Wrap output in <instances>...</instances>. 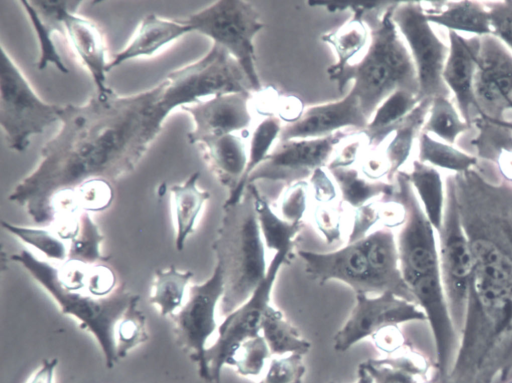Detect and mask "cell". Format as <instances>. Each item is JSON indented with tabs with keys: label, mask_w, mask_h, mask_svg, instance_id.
Wrapping results in <instances>:
<instances>
[{
	"label": "cell",
	"mask_w": 512,
	"mask_h": 383,
	"mask_svg": "<svg viewBox=\"0 0 512 383\" xmlns=\"http://www.w3.org/2000/svg\"><path fill=\"white\" fill-rule=\"evenodd\" d=\"M163 94L164 80L131 95L108 88L81 105H62L58 131L8 199L34 222L51 224L58 197L87 182L113 183L132 172L172 113Z\"/></svg>",
	"instance_id": "6da1fadb"
},
{
	"label": "cell",
	"mask_w": 512,
	"mask_h": 383,
	"mask_svg": "<svg viewBox=\"0 0 512 383\" xmlns=\"http://www.w3.org/2000/svg\"><path fill=\"white\" fill-rule=\"evenodd\" d=\"M452 176L472 274L445 383L505 381L512 371V183L493 182L474 167Z\"/></svg>",
	"instance_id": "7a4b0ae2"
},
{
	"label": "cell",
	"mask_w": 512,
	"mask_h": 383,
	"mask_svg": "<svg viewBox=\"0 0 512 383\" xmlns=\"http://www.w3.org/2000/svg\"><path fill=\"white\" fill-rule=\"evenodd\" d=\"M397 2L385 6L388 8L384 10L381 7L364 13L363 20L370 32V43L364 56L358 63L329 74L340 93L352 82L350 91L357 96L368 120L393 92L406 90L417 96L419 92L412 57L392 20Z\"/></svg>",
	"instance_id": "3957f363"
},
{
	"label": "cell",
	"mask_w": 512,
	"mask_h": 383,
	"mask_svg": "<svg viewBox=\"0 0 512 383\" xmlns=\"http://www.w3.org/2000/svg\"><path fill=\"white\" fill-rule=\"evenodd\" d=\"M223 209L212 250L223 276L220 311L226 316L252 295L266 277L268 265L251 194Z\"/></svg>",
	"instance_id": "277c9868"
},
{
	"label": "cell",
	"mask_w": 512,
	"mask_h": 383,
	"mask_svg": "<svg viewBox=\"0 0 512 383\" xmlns=\"http://www.w3.org/2000/svg\"><path fill=\"white\" fill-rule=\"evenodd\" d=\"M12 260L49 294L60 311L75 319L79 327L89 332L100 347L105 365L111 369L118 361L116 354V325L136 294L123 285L107 297H94L82 291L69 290L58 278L56 265L35 256L28 250L12 255Z\"/></svg>",
	"instance_id": "5b68a950"
},
{
	"label": "cell",
	"mask_w": 512,
	"mask_h": 383,
	"mask_svg": "<svg viewBox=\"0 0 512 383\" xmlns=\"http://www.w3.org/2000/svg\"><path fill=\"white\" fill-rule=\"evenodd\" d=\"M62 105L45 102L33 89L17 63L1 45L0 125L7 146L24 152L31 138L59 123Z\"/></svg>",
	"instance_id": "8992f818"
},
{
	"label": "cell",
	"mask_w": 512,
	"mask_h": 383,
	"mask_svg": "<svg viewBox=\"0 0 512 383\" xmlns=\"http://www.w3.org/2000/svg\"><path fill=\"white\" fill-rule=\"evenodd\" d=\"M183 20L193 32L226 50L242 68L252 91H260L253 41L264 25L253 6L242 0H219Z\"/></svg>",
	"instance_id": "52a82bcc"
},
{
	"label": "cell",
	"mask_w": 512,
	"mask_h": 383,
	"mask_svg": "<svg viewBox=\"0 0 512 383\" xmlns=\"http://www.w3.org/2000/svg\"><path fill=\"white\" fill-rule=\"evenodd\" d=\"M164 80L165 97L174 111L217 95L252 91L238 62L216 44L201 58L170 72Z\"/></svg>",
	"instance_id": "ba28073f"
},
{
	"label": "cell",
	"mask_w": 512,
	"mask_h": 383,
	"mask_svg": "<svg viewBox=\"0 0 512 383\" xmlns=\"http://www.w3.org/2000/svg\"><path fill=\"white\" fill-rule=\"evenodd\" d=\"M445 194L442 225L437 231L439 272L450 315L460 337L466 315L472 256L457 206L452 175L446 178Z\"/></svg>",
	"instance_id": "9c48e42d"
},
{
	"label": "cell",
	"mask_w": 512,
	"mask_h": 383,
	"mask_svg": "<svg viewBox=\"0 0 512 383\" xmlns=\"http://www.w3.org/2000/svg\"><path fill=\"white\" fill-rule=\"evenodd\" d=\"M295 255L277 252L272 257L266 277L252 295L239 307L225 316L217 329L215 342L206 349L205 359L209 383L221 382L224 366H232L239 346L261 333L267 308L271 305V292L281 267L290 264Z\"/></svg>",
	"instance_id": "30bf717a"
},
{
	"label": "cell",
	"mask_w": 512,
	"mask_h": 383,
	"mask_svg": "<svg viewBox=\"0 0 512 383\" xmlns=\"http://www.w3.org/2000/svg\"><path fill=\"white\" fill-rule=\"evenodd\" d=\"M392 20L412 57L419 84V100L449 97L450 91L443 80L449 47L432 29L422 2H397Z\"/></svg>",
	"instance_id": "8fae6325"
},
{
	"label": "cell",
	"mask_w": 512,
	"mask_h": 383,
	"mask_svg": "<svg viewBox=\"0 0 512 383\" xmlns=\"http://www.w3.org/2000/svg\"><path fill=\"white\" fill-rule=\"evenodd\" d=\"M395 180V192L388 199L399 203L405 213L396 240L404 280L408 284L421 276L440 275L436 230L427 218L407 173L400 170Z\"/></svg>",
	"instance_id": "7c38bea8"
},
{
	"label": "cell",
	"mask_w": 512,
	"mask_h": 383,
	"mask_svg": "<svg viewBox=\"0 0 512 383\" xmlns=\"http://www.w3.org/2000/svg\"><path fill=\"white\" fill-rule=\"evenodd\" d=\"M223 293L222 272L215 265L206 281L189 286L183 305L170 316L176 343L197 365L199 376L206 382L209 381L205 359L207 342L219 326L216 307Z\"/></svg>",
	"instance_id": "4fadbf2b"
},
{
	"label": "cell",
	"mask_w": 512,
	"mask_h": 383,
	"mask_svg": "<svg viewBox=\"0 0 512 383\" xmlns=\"http://www.w3.org/2000/svg\"><path fill=\"white\" fill-rule=\"evenodd\" d=\"M410 321H426L421 308L413 302L386 291L378 296L355 294V304L333 338V348L346 352L359 341L372 337L381 329Z\"/></svg>",
	"instance_id": "5bb4252c"
},
{
	"label": "cell",
	"mask_w": 512,
	"mask_h": 383,
	"mask_svg": "<svg viewBox=\"0 0 512 383\" xmlns=\"http://www.w3.org/2000/svg\"><path fill=\"white\" fill-rule=\"evenodd\" d=\"M349 136L339 131L321 138L280 141L251 174L248 186L259 180L283 181L287 185L303 181L316 169L322 168L335 147Z\"/></svg>",
	"instance_id": "9a60e30c"
},
{
	"label": "cell",
	"mask_w": 512,
	"mask_h": 383,
	"mask_svg": "<svg viewBox=\"0 0 512 383\" xmlns=\"http://www.w3.org/2000/svg\"><path fill=\"white\" fill-rule=\"evenodd\" d=\"M474 94L479 114L505 119L512 112V52L494 35L481 37Z\"/></svg>",
	"instance_id": "2e32d148"
},
{
	"label": "cell",
	"mask_w": 512,
	"mask_h": 383,
	"mask_svg": "<svg viewBox=\"0 0 512 383\" xmlns=\"http://www.w3.org/2000/svg\"><path fill=\"white\" fill-rule=\"evenodd\" d=\"M408 286L431 328L436 353L434 380L445 383L459 348L460 337L450 315L440 275L418 277Z\"/></svg>",
	"instance_id": "e0dca14e"
},
{
	"label": "cell",
	"mask_w": 512,
	"mask_h": 383,
	"mask_svg": "<svg viewBox=\"0 0 512 383\" xmlns=\"http://www.w3.org/2000/svg\"><path fill=\"white\" fill-rule=\"evenodd\" d=\"M49 6L61 24L73 54L89 73L95 91L104 92L109 60L102 30L93 21L79 15L77 8L81 1L48 0Z\"/></svg>",
	"instance_id": "ac0fdd59"
},
{
	"label": "cell",
	"mask_w": 512,
	"mask_h": 383,
	"mask_svg": "<svg viewBox=\"0 0 512 383\" xmlns=\"http://www.w3.org/2000/svg\"><path fill=\"white\" fill-rule=\"evenodd\" d=\"M248 99L247 93H228L183 106L180 110L192 119L188 142L198 146L204 141L247 129L252 120Z\"/></svg>",
	"instance_id": "d6986e66"
},
{
	"label": "cell",
	"mask_w": 512,
	"mask_h": 383,
	"mask_svg": "<svg viewBox=\"0 0 512 383\" xmlns=\"http://www.w3.org/2000/svg\"><path fill=\"white\" fill-rule=\"evenodd\" d=\"M307 275L323 285L335 280L349 286L355 294L378 293L371 277L361 240L347 242L331 252L299 250Z\"/></svg>",
	"instance_id": "ffe728a7"
},
{
	"label": "cell",
	"mask_w": 512,
	"mask_h": 383,
	"mask_svg": "<svg viewBox=\"0 0 512 383\" xmlns=\"http://www.w3.org/2000/svg\"><path fill=\"white\" fill-rule=\"evenodd\" d=\"M368 121L357 96L349 91L342 99L306 109L282 128L280 141L321 138L348 127L363 131Z\"/></svg>",
	"instance_id": "44dd1931"
},
{
	"label": "cell",
	"mask_w": 512,
	"mask_h": 383,
	"mask_svg": "<svg viewBox=\"0 0 512 383\" xmlns=\"http://www.w3.org/2000/svg\"><path fill=\"white\" fill-rule=\"evenodd\" d=\"M449 51L443 69V80L457 102L460 116L472 126L479 114L474 94V78L477 68L481 37H463L449 31Z\"/></svg>",
	"instance_id": "7402d4cb"
},
{
	"label": "cell",
	"mask_w": 512,
	"mask_h": 383,
	"mask_svg": "<svg viewBox=\"0 0 512 383\" xmlns=\"http://www.w3.org/2000/svg\"><path fill=\"white\" fill-rule=\"evenodd\" d=\"M361 243L378 293L389 291L415 303L402 275L396 239L390 228L384 227L368 233L361 239Z\"/></svg>",
	"instance_id": "603a6c76"
},
{
	"label": "cell",
	"mask_w": 512,
	"mask_h": 383,
	"mask_svg": "<svg viewBox=\"0 0 512 383\" xmlns=\"http://www.w3.org/2000/svg\"><path fill=\"white\" fill-rule=\"evenodd\" d=\"M189 33H193L192 28L183 18L148 14L139 22L128 43L109 60L108 72L127 61L152 57Z\"/></svg>",
	"instance_id": "cb8c5ba5"
},
{
	"label": "cell",
	"mask_w": 512,
	"mask_h": 383,
	"mask_svg": "<svg viewBox=\"0 0 512 383\" xmlns=\"http://www.w3.org/2000/svg\"><path fill=\"white\" fill-rule=\"evenodd\" d=\"M389 2L369 3H321L328 6L331 11L336 9H350L353 16L338 29L322 35V41L331 45L336 53V63L328 68V75L336 73L347 66L349 61L357 55L367 44L369 34L368 26L363 20L365 12L385 7Z\"/></svg>",
	"instance_id": "d4e9b609"
},
{
	"label": "cell",
	"mask_w": 512,
	"mask_h": 383,
	"mask_svg": "<svg viewBox=\"0 0 512 383\" xmlns=\"http://www.w3.org/2000/svg\"><path fill=\"white\" fill-rule=\"evenodd\" d=\"M204 160L229 195L239 185L248 162V151L242 137L228 134L198 145Z\"/></svg>",
	"instance_id": "484cf974"
},
{
	"label": "cell",
	"mask_w": 512,
	"mask_h": 383,
	"mask_svg": "<svg viewBox=\"0 0 512 383\" xmlns=\"http://www.w3.org/2000/svg\"><path fill=\"white\" fill-rule=\"evenodd\" d=\"M199 173L194 172L179 184L170 187V205L174 223V245L178 251L184 249L188 237L195 227L210 194L198 186Z\"/></svg>",
	"instance_id": "4316f807"
},
{
	"label": "cell",
	"mask_w": 512,
	"mask_h": 383,
	"mask_svg": "<svg viewBox=\"0 0 512 383\" xmlns=\"http://www.w3.org/2000/svg\"><path fill=\"white\" fill-rule=\"evenodd\" d=\"M254 202L259 229L265 247L281 253L294 254L298 237L303 228V222L292 223L283 219L270 206L267 199L254 184L247 187Z\"/></svg>",
	"instance_id": "83f0119b"
},
{
	"label": "cell",
	"mask_w": 512,
	"mask_h": 383,
	"mask_svg": "<svg viewBox=\"0 0 512 383\" xmlns=\"http://www.w3.org/2000/svg\"><path fill=\"white\" fill-rule=\"evenodd\" d=\"M373 383H425L428 363L408 344L401 353L381 359H368L360 364Z\"/></svg>",
	"instance_id": "f1b7e54d"
},
{
	"label": "cell",
	"mask_w": 512,
	"mask_h": 383,
	"mask_svg": "<svg viewBox=\"0 0 512 383\" xmlns=\"http://www.w3.org/2000/svg\"><path fill=\"white\" fill-rule=\"evenodd\" d=\"M425 13L430 23L449 31L467 32L478 37L493 34L490 13L483 2L446 1L441 11Z\"/></svg>",
	"instance_id": "f546056e"
},
{
	"label": "cell",
	"mask_w": 512,
	"mask_h": 383,
	"mask_svg": "<svg viewBox=\"0 0 512 383\" xmlns=\"http://www.w3.org/2000/svg\"><path fill=\"white\" fill-rule=\"evenodd\" d=\"M478 134L471 140L478 157L497 166L502 178L512 183V133L478 114L473 120Z\"/></svg>",
	"instance_id": "4dcf8cb0"
},
{
	"label": "cell",
	"mask_w": 512,
	"mask_h": 383,
	"mask_svg": "<svg viewBox=\"0 0 512 383\" xmlns=\"http://www.w3.org/2000/svg\"><path fill=\"white\" fill-rule=\"evenodd\" d=\"M36 35L39 56L36 62L39 70L48 65L61 73H68L53 39V34L62 33L61 24L53 13L41 1H19Z\"/></svg>",
	"instance_id": "1f68e13d"
},
{
	"label": "cell",
	"mask_w": 512,
	"mask_h": 383,
	"mask_svg": "<svg viewBox=\"0 0 512 383\" xmlns=\"http://www.w3.org/2000/svg\"><path fill=\"white\" fill-rule=\"evenodd\" d=\"M432 99L425 98L396 126L384 151L388 179L392 180L408 160L414 140L422 131Z\"/></svg>",
	"instance_id": "d6a6232c"
},
{
	"label": "cell",
	"mask_w": 512,
	"mask_h": 383,
	"mask_svg": "<svg viewBox=\"0 0 512 383\" xmlns=\"http://www.w3.org/2000/svg\"><path fill=\"white\" fill-rule=\"evenodd\" d=\"M419 101L416 94L406 90H397L390 94L377 107L362 131L368 145L377 146L383 142Z\"/></svg>",
	"instance_id": "836d02e7"
},
{
	"label": "cell",
	"mask_w": 512,
	"mask_h": 383,
	"mask_svg": "<svg viewBox=\"0 0 512 383\" xmlns=\"http://www.w3.org/2000/svg\"><path fill=\"white\" fill-rule=\"evenodd\" d=\"M407 175L427 218L436 232L439 231L446 196L440 173L431 165L415 160Z\"/></svg>",
	"instance_id": "e575fe53"
},
{
	"label": "cell",
	"mask_w": 512,
	"mask_h": 383,
	"mask_svg": "<svg viewBox=\"0 0 512 383\" xmlns=\"http://www.w3.org/2000/svg\"><path fill=\"white\" fill-rule=\"evenodd\" d=\"M192 277L191 271H181L174 266L157 270L151 286L150 304L157 308L161 316H172L183 305Z\"/></svg>",
	"instance_id": "d590c367"
},
{
	"label": "cell",
	"mask_w": 512,
	"mask_h": 383,
	"mask_svg": "<svg viewBox=\"0 0 512 383\" xmlns=\"http://www.w3.org/2000/svg\"><path fill=\"white\" fill-rule=\"evenodd\" d=\"M261 334L272 355H305L311 348V342L303 338L284 314L272 305L265 312Z\"/></svg>",
	"instance_id": "8d00e7d4"
},
{
	"label": "cell",
	"mask_w": 512,
	"mask_h": 383,
	"mask_svg": "<svg viewBox=\"0 0 512 383\" xmlns=\"http://www.w3.org/2000/svg\"><path fill=\"white\" fill-rule=\"evenodd\" d=\"M281 130L280 120L277 117H267L256 126L251 136L248 162L243 177L235 191L228 195L223 208L236 205L244 198L251 174L270 154L269 151L274 141L280 136Z\"/></svg>",
	"instance_id": "74e56055"
},
{
	"label": "cell",
	"mask_w": 512,
	"mask_h": 383,
	"mask_svg": "<svg viewBox=\"0 0 512 383\" xmlns=\"http://www.w3.org/2000/svg\"><path fill=\"white\" fill-rule=\"evenodd\" d=\"M329 172L338 185L342 201L354 209L379 196L391 198L396 189L392 183L368 181L352 167L335 168Z\"/></svg>",
	"instance_id": "f35d334b"
},
{
	"label": "cell",
	"mask_w": 512,
	"mask_h": 383,
	"mask_svg": "<svg viewBox=\"0 0 512 383\" xmlns=\"http://www.w3.org/2000/svg\"><path fill=\"white\" fill-rule=\"evenodd\" d=\"M418 161L455 173L465 172L478 165V158L421 131L418 136Z\"/></svg>",
	"instance_id": "ab89813d"
},
{
	"label": "cell",
	"mask_w": 512,
	"mask_h": 383,
	"mask_svg": "<svg viewBox=\"0 0 512 383\" xmlns=\"http://www.w3.org/2000/svg\"><path fill=\"white\" fill-rule=\"evenodd\" d=\"M471 127L458 114L449 97L437 96L431 101L422 131L428 134L432 133L444 142L453 145L460 134Z\"/></svg>",
	"instance_id": "60d3db41"
},
{
	"label": "cell",
	"mask_w": 512,
	"mask_h": 383,
	"mask_svg": "<svg viewBox=\"0 0 512 383\" xmlns=\"http://www.w3.org/2000/svg\"><path fill=\"white\" fill-rule=\"evenodd\" d=\"M2 227L49 260L62 263L68 259L69 245L52 227L35 228L15 225L6 221L2 222Z\"/></svg>",
	"instance_id": "b9f144b4"
},
{
	"label": "cell",
	"mask_w": 512,
	"mask_h": 383,
	"mask_svg": "<svg viewBox=\"0 0 512 383\" xmlns=\"http://www.w3.org/2000/svg\"><path fill=\"white\" fill-rule=\"evenodd\" d=\"M104 236L87 211L82 210L78 217L77 229L69 241L68 259L86 264L105 262L100 246Z\"/></svg>",
	"instance_id": "7bdbcfd3"
},
{
	"label": "cell",
	"mask_w": 512,
	"mask_h": 383,
	"mask_svg": "<svg viewBox=\"0 0 512 383\" xmlns=\"http://www.w3.org/2000/svg\"><path fill=\"white\" fill-rule=\"evenodd\" d=\"M139 299L137 295L116 325L115 342L118 360L126 357L131 350L148 339L147 320L138 308Z\"/></svg>",
	"instance_id": "ee69618b"
},
{
	"label": "cell",
	"mask_w": 512,
	"mask_h": 383,
	"mask_svg": "<svg viewBox=\"0 0 512 383\" xmlns=\"http://www.w3.org/2000/svg\"><path fill=\"white\" fill-rule=\"evenodd\" d=\"M271 356L264 337L259 334L239 346L233 356L231 367H234L241 376L257 377L262 373Z\"/></svg>",
	"instance_id": "f6af8a7d"
},
{
	"label": "cell",
	"mask_w": 512,
	"mask_h": 383,
	"mask_svg": "<svg viewBox=\"0 0 512 383\" xmlns=\"http://www.w3.org/2000/svg\"><path fill=\"white\" fill-rule=\"evenodd\" d=\"M306 367L301 354L272 358L259 383H302Z\"/></svg>",
	"instance_id": "bcb514c9"
},
{
	"label": "cell",
	"mask_w": 512,
	"mask_h": 383,
	"mask_svg": "<svg viewBox=\"0 0 512 383\" xmlns=\"http://www.w3.org/2000/svg\"><path fill=\"white\" fill-rule=\"evenodd\" d=\"M308 184L298 181L287 186L279 202V215L288 222L300 223L307 209Z\"/></svg>",
	"instance_id": "7dc6e473"
},
{
	"label": "cell",
	"mask_w": 512,
	"mask_h": 383,
	"mask_svg": "<svg viewBox=\"0 0 512 383\" xmlns=\"http://www.w3.org/2000/svg\"><path fill=\"white\" fill-rule=\"evenodd\" d=\"M75 196L81 210L102 211L108 208L113 200V186L106 181H90L80 186Z\"/></svg>",
	"instance_id": "c3c4849f"
},
{
	"label": "cell",
	"mask_w": 512,
	"mask_h": 383,
	"mask_svg": "<svg viewBox=\"0 0 512 383\" xmlns=\"http://www.w3.org/2000/svg\"><path fill=\"white\" fill-rule=\"evenodd\" d=\"M491 17L493 34L512 52V0L483 2Z\"/></svg>",
	"instance_id": "681fc988"
},
{
	"label": "cell",
	"mask_w": 512,
	"mask_h": 383,
	"mask_svg": "<svg viewBox=\"0 0 512 383\" xmlns=\"http://www.w3.org/2000/svg\"><path fill=\"white\" fill-rule=\"evenodd\" d=\"M118 287L115 272L105 262L89 265L85 293L102 298L111 295Z\"/></svg>",
	"instance_id": "f907efd6"
},
{
	"label": "cell",
	"mask_w": 512,
	"mask_h": 383,
	"mask_svg": "<svg viewBox=\"0 0 512 383\" xmlns=\"http://www.w3.org/2000/svg\"><path fill=\"white\" fill-rule=\"evenodd\" d=\"M316 228L329 244L341 238V212L330 204H317L313 212Z\"/></svg>",
	"instance_id": "816d5d0a"
},
{
	"label": "cell",
	"mask_w": 512,
	"mask_h": 383,
	"mask_svg": "<svg viewBox=\"0 0 512 383\" xmlns=\"http://www.w3.org/2000/svg\"><path fill=\"white\" fill-rule=\"evenodd\" d=\"M382 216V202H369L354 209L353 223L348 242L364 238Z\"/></svg>",
	"instance_id": "f5cc1de1"
},
{
	"label": "cell",
	"mask_w": 512,
	"mask_h": 383,
	"mask_svg": "<svg viewBox=\"0 0 512 383\" xmlns=\"http://www.w3.org/2000/svg\"><path fill=\"white\" fill-rule=\"evenodd\" d=\"M89 265L78 260L67 259L56 265L58 278L67 289L85 292Z\"/></svg>",
	"instance_id": "db71d44e"
},
{
	"label": "cell",
	"mask_w": 512,
	"mask_h": 383,
	"mask_svg": "<svg viewBox=\"0 0 512 383\" xmlns=\"http://www.w3.org/2000/svg\"><path fill=\"white\" fill-rule=\"evenodd\" d=\"M371 338L376 348L388 356L403 350L408 345L397 325L385 327Z\"/></svg>",
	"instance_id": "11a10c76"
},
{
	"label": "cell",
	"mask_w": 512,
	"mask_h": 383,
	"mask_svg": "<svg viewBox=\"0 0 512 383\" xmlns=\"http://www.w3.org/2000/svg\"><path fill=\"white\" fill-rule=\"evenodd\" d=\"M310 183L314 200L318 204H330L337 197L334 183L322 168H318L312 173Z\"/></svg>",
	"instance_id": "9f6ffc18"
},
{
	"label": "cell",
	"mask_w": 512,
	"mask_h": 383,
	"mask_svg": "<svg viewBox=\"0 0 512 383\" xmlns=\"http://www.w3.org/2000/svg\"><path fill=\"white\" fill-rule=\"evenodd\" d=\"M353 135L354 134L351 136V140L342 145L339 151L336 152L335 156L328 163V170L350 167L356 161L361 150L362 137L356 136L352 139Z\"/></svg>",
	"instance_id": "6f0895ef"
},
{
	"label": "cell",
	"mask_w": 512,
	"mask_h": 383,
	"mask_svg": "<svg viewBox=\"0 0 512 383\" xmlns=\"http://www.w3.org/2000/svg\"><path fill=\"white\" fill-rule=\"evenodd\" d=\"M57 365V358L43 359L27 383H54Z\"/></svg>",
	"instance_id": "680465c9"
},
{
	"label": "cell",
	"mask_w": 512,
	"mask_h": 383,
	"mask_svg": "<svg viewBox=\"0 0 512 383\" xmlns=\"http://www.w3.org/2000/svg\"><path fill=\"white\" fill-rule=\"evenodd\" d=\"M358 378L355 383H373L372 378L367 371L359 365L357 370ZM334 383V382H331Z\"/></svg>",
	"instance_id": "91938a15"
},
{
	"label": "cell",
	"mask_w": 512,
	"mask_h": 383,
	"mask_svg": "<svg viewBox=\"0 0 512 383\" xmlns=\"http://www.w3.org/2000/svg\"><path fill=\"white\" fill-rule=\"evenodd\" d=\"M483 115V114H482ZM485 116V115H484ZM489 121H491L492 123L500 126V127H503L505 129H507L508 131H510L512 133V120H506V119H493V118H489L487 116H485Z\"/></svg>",
	"instance_id": "94428289"
},
{
	"label": "cell",
	"mask_w": 512,
	"mask_h": 383,
	"mask_svg": "<svg viewBox=\"0 0 512 383\" xmlns=\"http://www.w3.org/2000/svg\"><path fill=\"white\" fill-rule=\"evenodd\" d=\"M512 383V382H511Z\"/></svg>",
	"instance_id": "6125c7cd"
}]
</instances>
